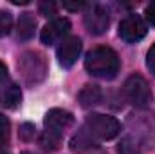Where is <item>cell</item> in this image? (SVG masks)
<instances>
[{
    "mask_svg": "<svg viewBox=\"0 0 155 154\" xmlns=\"http://www.w3.org/2000/svg\"><path fill=\"white\" fill-rule=\"evenodd\" d=\"M101 98H103L101 89H99L97 85H92V83L85 85V87L78 93V102H79V105L85 107V109H90V107L97 105V103L101 102Z\"/></svg>",
    "mask_w": 155,
    "mask_h": 154,
    "instance_id": "11",
    "label": "cell"
},
{
    "mask_svg": "<svg viewBox=\"0 0 155 154\" xmlns=\"http://www.w3.org/2000/svg\"><path fill=\"white\" fill-rule=\"evenodd\" d=\"M124 98L137 109H144L152 102V89L141 75H132L124 82Z\"/></svg>",
    "mask_w": 155,
    "mask_h": 154,
    "instance_id": "4",
    "label": "cell"
},
{
    "mask_svg": "<svg viewBox=\"0 0 155 154\" xmlns=\"http://www.w3.org/2000/svg\"><path fill=\"white\" fill-rule=\"evenodd\" d=\"M35 29H36V18L33 13H22L18 18V27H16V35L18 40H31L35 37Z\"/></svg>",
    "mask_w": 155,
    "mask_h": 154,
    "instance_id": "12",
    "label": "cell"
},
{
    "mask_svg": "<svg viewBox=\"0 0 155 154\" xmlns=\"http://www.w3.org/2000/svg\"><path fill=\"white\" fill-rule=\"evenodd\" d=\"M38 9L43 16H52V15H56V4H54V2H40Z\"/></svg>",
    "mask_w": 155,
    "mask_h": 154,
    "instance_id": "19",
    "label": "cell"
},
{
    "mask_svg": "<svg viewBox=\"0 0 155 154\" xmlns=\"http://www.w3.org/2000/svg\"><path fill=\"white\" fill-rule=\"evenodd\" d=\"M60 142H61V138H58V136H54V134H49V132H45V131H43L41 136H40V147H41L43 151H49V152L58 151Z\"/></svg>",
    "mask_w": 155,
    "mask_h": 154,
    "instance_id": "15",
    "label": "cell"
},
{
    "mask_svg": "<svg viewBox=\"0 0 155 154\" xmlns=\"http://www.w3.org/2000/svg\"><path fill=\"white\" fill-rule=\"evenodd\" d=\"M35 125L33 123H24L22 127H20V138L24 140V142H29V140H33L35 138Z\"/></svg>",
    "mask_w": 155,
    "mask_h": 154,
    "instance_id": "18",
    "label": "cell"
},
{
    "mask_svg": "<svg viewBox=\"0 0 155 154\" xmlns=\"http://www.w3.org/2000/svg\"><path fill=\"white\" fill-rule=\"evenodd\" d=\"M13 29V15L9 11H0V38L7 37Z\"/></svg>",
    "mask_w": 155,
    "mask_h": 154,
    "instance_id": "16",
    "label": "cell"
},
{
    "mask_svg": "<svg viewBox=\"0 0 155 154\" xmlns=\"http://www.w3.org/2000/svg\"><path fill=\"white\" fill-rule=\"evenodd\" d=\"M85 129L97 140V142H107L114 140L121 132V123L114 116L108 114H90L85 120Z\"/></svg>",
    "mask_w": 155,
    "mask_h": 154,
    "instance_id": "3",
    "label": "cell"
},
{
    "mask_svg": "<svg viewBox=\"0 0 155 154\" xmlns=\"http://www.w3.org/2000/svg\"><path fill=\"white\" fill-rule=\"evenodd\" d=\"M18 73L25 85L35 87L41 83L47 76V60L38 51H25L18 58Z\"/></svg>",
    "mask_w": 155,
    "mask_h": 154,
    "instance_id": "2",
    "label": "cell"
},
{
    "mask_svg": "<svg viewBox=\"0 0 155 154\" xmlns=\"http://www.w3.org/2000/svg\"><path fill=\"white\" fill-rule=\"evenodd\" d=\"M5 76H7V67L0 62V83L4 82V78H5Z\"/></svg>",
    "mask_w": 155,
    "mask_h": 154,
    "instance_id": "23",
    "label": "cell"
},
{
    "mask_svg": "<svg viewBox=\"0 0 155 154\" xmlns=\"http://www.w3.org/2000/svg\"><path fill=\"white\" fill-rule=\"evenodd\" d=\"M71 31V22L69 18H54L51 20L43 29H41V42L45 45H52V44H58L61 40L67 38Z\"/></svg>",
    "mask_w": 155,
    "mask_h": 154,
    "instance_id": "9",
    "label": "cell"
},
{
    "mask_svg": "<svg viewBox=\"0 0 155 154\" xmlns=\"http://www.w3.org/2000/svg\"><path fill=\"white\" fill-rule=\"evenodd\" d=\"M88 4H83V2H63V7L65 9H71V11H79L83 7H87Z\"/></svg>",
    "mask_w": 155,
    "mask_h": 154,
    "instance_id": "22",
    "label": "cell"
},
{
    "mask_svg": "<svg viewBox=\"0 0 155 154\" xmlns=\"http://www.w3.org/2000/svg\"><path fill=\"white\" fill-rule=\"evenodd\" d=\"M13 4H16V5H25V4H29L27 0H11Z\"/></svg>",
    "mask_w": 155,
    "mask_h": 154,
    "instance_id": "24",
    "label": "cell"
},
{
    "mask_svg": "<svg viewBox=\"0 0 155 154\" xmlns=\"http://www.w3.org/2000/svg\"><path fill=\"white\" fill-rule=\"evenodd\" d=\"M43 123H45V132L54 134L58 138H63V134L72 127L74 116H72V113H69L65 109H51L45 114Z\"/></svg>",
    "mask_w": 155,
    "mask_h": 154,
    "instance_id": "6",
    "label": "cell"
},
{
    "mask_svg": "<svg viewBox=\"0 0 155 154\" xmlns=\"http://www.w3.org/2000/svg\"><path fill=\"white\" fill-rule=\"evenodd\" d=\"M81 47H83V44H81V38H78V37H67L65 40H61L60 47L56 51L60 65L65 69L72 67L81 54Z\"/></svg>",
    "mask_w": 155,
    "mask_h": 154,
    "instance_id": "8",
    "label": "cell"
},
{
    "mask_svg": "<svg viewBox=\"0 0 155 154\" xmlns=\"http://www.w3.org/2000/svg\"><path fill=\"white\" fill-rule=\"evenodd\" d=\"M97 147V140L83 127L81 131H78L76 136L71 140V149L74 152H83V151H88V149H94Z\"/></svg>",
    "mask_w": 155,
    "mask_h": 154,
    "instance_id": "13",
    "label": "cell"
},
{
    "mask_svg": "<svg viewBox=\"0 0 155 154\" xmlns=\"http://www.w3.org/2000/svg\"><path fill=\"white\" fill-rule=\"evenodd\" d=\"M143 145L132 136V134H126L121 138L119 142V147H117V152L119 154H141Z\"/></svg>",
    "mask_w": 155,
    "mask_h": 154,
    "instance_id": "14",
    "label": "cell"
},
{
    "mask_svg": "<svg viewBox=\"0 0 155 154\" xmlns=\"http://www.w3.org/2000/svg\"><path fill=\"white\" fill-rule=\"evenodd\" d=\"M22 154H35V152H22Z\"/></svg>",
    "mask_w": 155,
    "mask_h": 154,
    "instance_id": "25",
    "label": "cell"
},
{
    "mask_svg": "<svg viewBox=\"0 0 155 154\" xmlns=\"http://www.w3.org/2000/svg\"><path fill=\"white\" fill-rule=\"evenodd\" d=\"M146 31H148L146 24L139 15H128L119 24V37L128 44H135L143 40L146 37Z\"/></svg>",
    "mask_w": 155,
    "mask_h": 154,
    "instance_id": "7",
    "label": "cell"
},
{
    "mask_svg": "<svg viewBox=\"0 0 155 154\" xmlns=\"http://www.w3.org/2000/svg\"><path fill=\"white\" fill-rule=\"evenodd\" d=\"M146 65H148L150 73L155 76V44L150 47V51H148V54H146Z\"/></svg>",
    "mask_w": 155,
    "mask_h": 154,
    "instance_id": "21",
    "label": "cell"
},
{
    "mask_svg": "<svg viewBox=\"0 0 155 154\" xmlns=\"http://www.w3.org/2000/svg\"><path fill=\"white\" fill-rule=\"evenodd\" d=\"M119 67H121V62H119L117 53L112 47H107V45L94 47L85 56V69H87V73L96 78L112 80L119 73Z\"/></svg>",
    "mask_w": 155,
    "mask_h": 154,
    "instance_id": "1",
    "label": "cell"
},
{
    "mask_svg": "<svg viewBox=\"0 0 155 154\" xmlns=\"http://www.w3.org/2000/svg\"><path fill=\"white\" fill-rule=\"evenodd\" d=\"M9 131H11V123L7 120V116L0 114V145H4L9 140Z\"/></svg>",
    "mask_w": 155,
    "mask_h": 154,
    "instance_id": "17",
    "label": "cell"
},
{
    "mask_svg": "<svg viewBox=\"0 0 155 154\" xmlns=\"http://www.w3.org/2000/svg\"><path fill=\"white\" fill-rule=\"evenodd\" d=\"M22 102L20 85L15 82H7L0 87V105L4 109H16Z\"/></svg>",
    "mask_w": 155,
    "mask_h": 154,
    "instance_id": "10",
    "label": "cell"
},
{
    "mask_svg": "<svg viewBox=\"0 0 155 154\" xmlns=\"http://www.w3.org/2000/svg\"><path fill=\"white\" fill-rule=\"evenodd\" d=\"M144 16H146V22L155 27V2H150V4L146 5V9H144Z\"/></svg>",
    "mask_w": 155,
    "mask_h": 154,
    "instance_id": "20",
    "label": "cell"
},
{
    "mask_svg": "<svg viewBox=\"0 0 155 154\" xmlns=\"http://www.w3.org/2000/svg\"><path fill=\"white\" fill-rule=\"evenodd\" d=\"M83 22H85V27L88 29V33L103 35V33H107V29L110 26V13L103 4H88L87 11L83 15Z\"/></svg>",
    "mask_w": 155,
    "mask_h": 154,
    "instance_id": "5",
    "label": "cell"
}]
</instances>
